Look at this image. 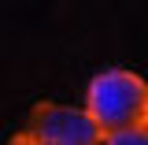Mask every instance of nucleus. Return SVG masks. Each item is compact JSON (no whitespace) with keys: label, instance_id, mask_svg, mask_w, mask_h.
I'll use <instances>...</instances> for the list:
<instances>
[{"label":"nucleus","instance_id":"f257e3e1","mask_svg":"<svg viewBox=\"0 0 148 145\" xmlns=\"http://www.w3.org/2000/svg\"><path fill=\"white\" fill-rule=\"evenodd\" d=\"M85 108L104 134L126 127H148V82L130 67H108L89 78Z\"/></svg>","mask_w":148,"mask_h":145},{"label":"nucleus","instance_id":"f03ea898","mask_svg":"<svg viewBox=\"0 0 148 145\" xmlns=\"http://www.w3.org/2000/svg\"><path fill=\"white\" fill-rule=\"evenodd\" d=\"M26 130L48 145H100L104 130L96 127L89 108H71L59 101H37L26 115Z\"/></svg>","mask_w":148,"mask_h":145},{"label":"nucleus","instance_id":"7ed1b4c3","mask_svg":"<svg viewBox=\"0 0 148 145\" xmlns=\"http://www.w3.org/2000/svg\"><path fill=\"white\" fill-rule=\"evenodd\" d=\"M100 145H148V127H126V130H111L104 134Z\"/></svg>","mask_w":148,"mask_h":145},{"label":"nucleus","instance_id":"20e7f679","mask_svg":"<svg viewBox=\"0 0 148 145\" xmlns=\"http://www.w3.org/2000/svg\"><path fill=\"white\" fill-rule=\"evenodd\" d=\"M8 145H48V142H41V138H34L30 130H18V134H15V138H11Z\"/></svg>","mask_w":148,"mask_h":145}]
</instances>
